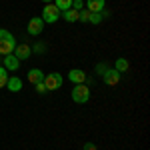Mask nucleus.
Segmentation results:
<instances>
[{
    "label": "nucleus",
    "mask_w": 150,
    "mask_h": 150,
    "mask_svg": "<svg viewBox=\"0 0 150 150\" xmlns=\"http://www.w3.org/2000/svg\"><path fill=\"white\" fill-rule=\"evenodd\" d=\"M34 90H36L38 94H46V92H48V90H46V86H44V82H42V80L34 84Z\"/></svg>",
    "instance_id": "6ab92c4d"
},
{
    "label": "nucleus",
    "mask_w": 150,
    "mask_h": 150,
    "mask_svg": "<svg viewBox=\"0 0 150 150\" xmlns=\"http://www.w3.org/2000/svg\"><path fill=\"white\" fill-rule=\"evenodd\" d=\"M54 6L60 12H64V10H68V8H72V0H54Z\"/></svg>",
    "instance_id": "2eb2a0df"
},
{
    "label": "nucleus",
    "mask_w": 150,
    "mask_h": 150,
    "mask_svg": "<svg viewBox=\"0 0 150 150\" xmlns=\"http://www.w3.org/2000/svg\"><path fill=\"white\" fill-rule=\"evenodd\" d=\"M104 8H106V0H86V10L102 12Z\"/></svg>",
    "instance_id": "9d476101"
},
{
    "label": "nucleus",
    "mask_w": 150,
    "mask_h": 150,
    "mask_svg": "<svg viewBox=\"0 0 150 150\" xmlns=\"http://www.w3.org/2000/svg\"><path fill=\"white\" fill-rule=\"evenodd\" d=\"M42 82H44L46 90H58V88L62 86L64 78H62V74H60V72H50V74H44Z\"/></svg>",
    "instance_id": "7ed1b4c3"
},
{
    "label": "nucleus",
    "mask_w": 150,
    "mask_h": 150,
    "mask_svg": "<svg viewBox=\"0 0 150 150\" xmlns=\"http://www.w3.org/2000/svg\"><path fill=\"white\" fill-rule=\"evenodd\" d=\"M72 8L80 12L82 8H84V0H72Z\"/></svg>",
    "instance_id": "412c9836"
},
{
    "label": "nucleus",
    "mask_w": 150,
    "mask_h": 150,
    "mask_svg": "<svg viewBox=\"0 0 150 150\" xmlns=\"http://www.w3.org/2000/svg\"><path fill=\"white\" fill-rule=\"evenodd\" d=\"M42 20H44V24H54L60 18V10H58L54 4H46L44 6V10H42V16H40Z\"/></svg>",
    "instance_id": "20e7f679"
},
{
    "label": "nucleus",
    "mask_w": 150,
    "mask_h": 150,
    "mask_svg": "<svg viewBox=\"0 0 150 150\" xmlns=\"http://www.w3.org/2000/svg\"><path fill=\"white\" fill-rule=\"evenodd\" d=\"M90 22L92 24H100L102 22V14H100V12H92V14H90Z\"/></svg>",
    "instance_id": "aec40b11"
},
{
    "label": "nucleus",
    "mask_w": 150,
    "mask_h": 150,
    "mask_svg": "<svg viewBox=\"0 0 150 150\" xmlns=\"http://www.w3.org/2000/svg\"><path fill=\"white\" fill-rule=\"evenodd\" d=\"M82 150H98V148H96V144H92V142H86L82 146Z\"/></svg>",
    "instance_id": "4be33fe9"
},
{
    "label": "nucleus",
    "mask_w": 150,
    "mask_h": 150,
    "mask_svg": "<svg viewBox=\"0 0 150 150\" xmlns=\"http://www.w3.org/2000/svg\"><path fill=\"white\" fill-rule=\"evenodd\" d=\"M2 66L6 70H12L14 72V70H18V66H20V60L14 56V54H6V56L2 58Z\"/></svg>",
    "instance_id": "1a4fd4ad"
},
{
    "label": "nucleus",
    "mask_w": 150,
    "mask_h": 150,
    "mask_svg": "<svg viewBox=\"0 0 150 150\" xmlns=\"http://www.w3.org/2000/svg\"><path fill=\"white\" fill-rule=\"evenodd\" d=\"M60 16H62L66 22H78V20H80V12L74 10V8H68V10L60 12Z\"/></svg>",
    "instance_id": "f8f14e48"
},
{
    "label": "nucleus",
    "mask_w": 150,
    "mask_h": 150,
    "mask_svg": "<svg viewBox=\"0 0 150 150\" xmlns=\"http://www.w3.org/2000/svg\"><path fill=\"white\" fill-rule=\"evenodd\" d=\"M120 78H122V74L120 72H116L114 68H106L102 72V80L106 86H116L118 82H120Z\"/></svg>",
    "instance_id": "39448f33"
},
{
    "label": "nucleus",
    "mask_w": 150,
    "mask_h": 150,
    "mask_svg": "<svg viewBox=\"0 0 150 150\" xmlns=\"http://www.w3.org/2000/svg\"><path fill=\"white\" fill-rule=\"evenodd\" d=\"M12 54L18 58V60H28L30 54H32V48H30V44H16Z\"/></svg>",
    "instance_id": "6e6552de"
},
{
    "label": "nucleus",
    "mask_w": 150,
    "mask_h": 150,
    "mask_svg": "<svg viewBox=\"0 0 150 150\" xmlns=\"http://www.w3.org/2000/svg\"><path fill=\"white\" fill-rule=\"evenodd\" d=\"M42 2H50V0H42Z\"/></svg>",
    "instance_id": "5701e85b"
},
{
    "label": "nucleus",
    "mask_w": 150,
    "mask_h": 150,
    "mask_svg": "<svg viewBox=\"0 0 150 150\" xmlns=\"http://www.w3.org/2000/svg\"><path fill=\"white\" fill-rule=\"evenodd\" d=\"M6 88H8L10 92H20V90H22V80L16 78V76H10L8 82H6Z\"/></svg>",
    "instance_id": "ddd939ff"
},
{
    "label": "nucleus",
    "mask_w": 150,
    "mask_h": 150,
    "mask_svg": "<svg viewBox=\"0 0 150 150\" xmlns=\"http://www.w3.org/2000/svg\"><path fill=\"white\" fill-rule=\"evenodd\" d=\"M68 80L72 82V84H84V82L88 80V76H86V72L80 68H72L68 72Z\"/></svg>",
    "instance_id": "0eeeda50"
},
{
    "label": "nucleus",
    "mask_w": 150,
    "mask_h": 150,
    "mask_svg": "<svg viewBox=\"0 0 150 150\" xmlns=\"http://www.w3.org/2000/svg\"><path fill=\"white\" fill-rule=\"evenodd\" d=\"M44 78V74H42V70L40 68H30L28 70V74H26V80L30 82V84H36V82H40Z\"/></svg>",
    "instance_id": "9b49d317"
},
{
    "label": "nucleus",
    "mask_w": 150,
    "mask_h": 150,
    "mask_svg": "<svg viewBox=\"0 0 150 150\" xmlns=\"http://www.w3.org/2000/svg\"><path fill=\"white\" fill-rule=\"evenodd\" d=\"M32 48V52H36V54H44L46 52V44L44 42H36L34 46H30Z\"/></svg>",
    "instance_id": "f3484780"
},
{
    "label": "nucleus",
    "mask_w": 150,
    "mask_h": 150,
    "mask_svg": "<svg viewBox=\"0 0 150 150\" xmlns=\"http://www.w3.org/2000/svg\"><path fill=\"white\" fill-rule=\"evenodd\" d=\"M90 14H92L90 10L82 8V10H80V22H90Z\"/></svg>",
    "instance_id": "a211bd4d"
},
{
    "label": "nucleus",
    "mask_w": 150,
    "mask_h": 150,
    "mask_svg": "<svg viewBox=\"0 0 150 150\" xmlns=\"http://www.w3.org/2000/svg\"><path fill=\"white\" fill-rule=\"evenodd\" d=\"M42 30H44V20H42L40 16L30 18V22H28V34L30 36H38Z\"/></svg>",
    "instance_id": "423d86ee"
},
{
    "label": "nucleus",
    "mask_w": 150,
    "mask_h": 150,
    "mask_svg": "<svg viewBox=\"0 0 150 150\" xmlns=\"http://www.w3.org/2000/svg\"><path fill=\"white\" fill-rule=\"evenodd\" d=\"M14 48H16V40H14V36H12L8 30L0 28V54H2V56L12 54Z\"/></svg>",
    "instance_id": "f257e3e1"
},
{
    "label": "nucleus",
    "mask_w": 150,
    "mask_h": 150,
    "mask_svg": "<svg viewBox=\"0 0 150 150\" xmlns=\"http://www.w3.org/2000/svg\"><path fill=\"white\" fill-rule=\"evenodd\" d=\"M70 96L76 104H86L90 100V88L86 84H74V90H72Z\"/></svg>",
    "instance_id": "f03ea898"
},
{
    "label": "nucleus",
    "mask_w": 150,
    "mask_h": 150,
    "mask_svg": "<svg viewBox=\"0 0 150 150\" xmlns=\"http://www.w3.org/2000/svg\"><path fill=\"white\" fill-rule=\"evenodd\" d=\"M8 70L4 68V66H0V88H4L6 86V82H8Z\"/></svg>",
    "instance_id": "dca6fc26"
},
{
    "label": "nucleus",
    "mask_w": 150,
    "mask_h": 150,
    "mask_svg": "<svg viewBox=\"0 0 150 150\" xmlns=\"http://www.w3.org/2000/svg\"><path fill=\"white\" fill-rule=\"evenodd\" d=\"M130 68V62H128L126 58H116V64H114V70L116 72H120V74H122V72H126V70Z\"/></svg>",
    "instance_id": "4468645a"
}]
</instances>
